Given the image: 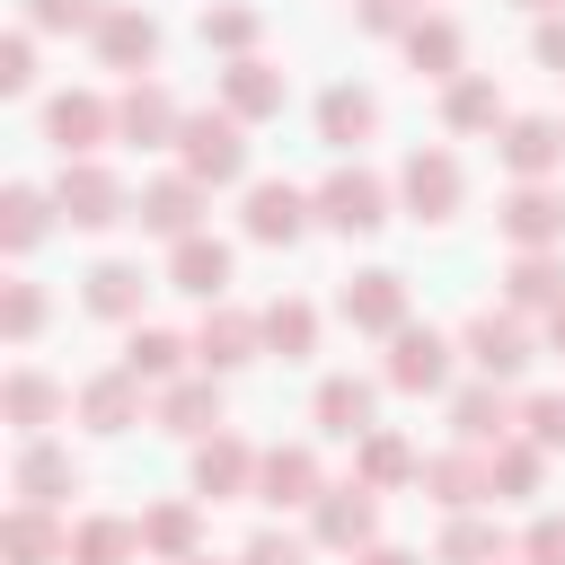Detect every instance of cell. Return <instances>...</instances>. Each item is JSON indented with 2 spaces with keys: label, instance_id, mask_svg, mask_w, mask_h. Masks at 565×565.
Instances as JSON below:
<instances>
[{
  "label": "cell",
  "instance_id": "cell-12",
  "mask_svg": "<svg viewBox=\"0 0 565 565\" xmlns=\"http://www.w3.org/2000/svg\"><path fill=\"white\" fill-rule=\"evenodd\" d=\"M397 309V274H362V291H353V318H388Z\"/></svg>",
  "mask_w": 565,
  "mask_h": 565
},
{
  "label": "cell",
  "instance_id": "cell-20",
  "mask_svg": "<svg viewBox=\"0 0 565 565\" xmlns=\"http://www.w3.org/2000/svg\"><path fill=\"white\" fill-rule=\"evenodd\" d=\"M177 362V335H132V371H168Z\"/></svg>",
  "mask_w": 565,
  "mask_h": 565
},
{
  "label": "cell",
  "instance_id": "cell-2",
  "mask_svg": "<svg viewBox=\"0 0 565 565\" xmlns=\"http://www.w3.org/2000/svg\"><path fill=\"white\" fill-rule=\"evenodd\" d=\"M62 212H71V221H88V230H97V221H115V185H106L97 168L62 177Z\"/></svg>",
  "mask_w": 565,
  "mask_h": 565
},
{
  "label": "cell",
  "instance_id": "cell-6",
  "mask_svg": "<svg viewBox=\"0 0 565 565\" xmlns=\"http://www.w3.org/2000/svg\"><path fill=\"white\" fill-rule=\"evenodd\" d=\"M9 547H18V565H44L53 547L71 556V539H53V521H35V512H18V521H9Z\"/></svg>",
  "mask_w": 565,
  "mask_h": 565
},
{
  "label": "cell",
  "instance_id": "cell-9",
  "mask_svg": "<svg viewBox=\"0 0 565 565\" xmlns=\"http://www.w3.org/2000/svg\"><path fill=\"white\" fill-rule=\"evenodd\" d=\"M106 53H124V62H150V18H106Z\"/></svg>",
  "mask_w": 565,
  "mask_h": 565
},
{
  "label": "cell",
  "instance_id": "cell-8",
  "mask_svg": "<svg viewBox=\"0 0 565 565\" xmlns=\"http://www.w3.org/2000/svg\"><path fill=\"white\" fill-rule=\"evenodd\" d=\"M9 415H18V424H44V415H53V380L18 371V380H9Z\"/></svg>",
  "mask_w": 565,
  "mask_h": 565
},
{
  "label": "cell",
  "instance_id": "cell-15",
  "mask_svg": "<svg viewBox=\"0 0 565 565\" xmlns=\"http://www.w3.org/2000/svg\"><path fill=\"white\" fill-rule=\"evenodd\" d=\"M362 124H371V97H344V88H335V97H327V132H362Z\"/></svg>",
  "mask_w": 565,
  "mask_h": 565
},
{
  "label": "cell",
  "instance_id": "cell-23",
  "mask_svg": "<svg viewBox=\"0 0 565 565\" xmlns=\"http://www.w3.org/2000/svg\"><path fill=\"white\" fill-rule=\"evenodd\" d=\"M247 565H300V556H291L282 539H256V556H247Z\"/></svg>",
  "mask_w": 565,
  "mask_h": 565
},
{
  "label": "cell",
  "instance_id": "cell-21",
  "mask_svg": "<svg viewBox=\"0 0 565 565\" xmlns=\"http://www.w3.org/2000/svg\"><path fill=\"white\" fill-rule=\"evenodd\" d=\"M238 344H247V327H203V362H238Z\"/></svg>",
  "mask_w": 565,
  "mask_h": 565
},
{
  "label": "cell",
  "instance_id": "cell-14",
  "mask_svg": "<svg viewBox=\"0 0 565 565\" xmlns=\"http://www.w3.org/2000/svg\"><path fill=\"white\" fill-rule=\"evenodd\" d=\"M9 238H18V247L44 238V203H35V194H9Z\"/></svg>",
  "mask_w": 565,
  "mask_h": 565
},
{
  "label": "cell",
  "instance_id": "cell-19",
  "mask_svg": "<svg viewBox=\"0 0 565 565\" xmlns=\"http://www.w3.org/2000/svg\"><path fill=\"white\" fill-rule=\"evenodd\" d=\"M88 415H97V424H124V415H132L124 380H97V388H88Z\"/></svg>",
  "mask_w": 565,
  "mask_h": 565
},
{
  "label": "cell",
  "instance_id": "cell-1",
  "mask_svg": "<svg viewBox=\"0 0 565 565\" xmlns=\"http://www.w3.org/2000/svg\"><path fill=\"white\" fill-rule=\"evenodd\" d=\"M185 159H194L203 177H230V168H238V132H230V124H185Z\"/></svg>",
  "mask_w": 565,
  "mask_h": 565
},
{
  "label": "cell",
  "instance_id": "cell-18",
  "mask_svg": "<svg viewBox=\"0 0 565 565\" xmlns=\"http://www.w3.org/2000/svg\"><path fill=\"white\" fill-rule=\"evenodd\" d=\"M397 380H441V344H433V335H415V344H406V362H397Z\"/></svg>",
  "mask_w": 565,
  "mask_h": 565
},
{
  "label": "cell",
  "instance_id": "cell-3",
  "mask_svg": "<svg viewBox=\"0 0 565 565\" xmlns=\"http://www.w3.org/2000/svg\"><path fill=\"white\" fill-rule=\"evenodd\" d=\"M247 230H256V238H291V230H300V194H291V185H256Z\"/></svg>",
  "mask_w": 565,
  "mask_h": 565
},
{
  "label": "cell",
  "instance_id": "cell-10",
  "mask_svg": "<svg viewBox=\"0 0 565 565\" xmlns=\"http://www.w3.org/2000/svg\"><path fill=\"white\" fill-rule=\"evenodd\" d=\"M62 477H71V468H62V450H26V459H18V486H26L35 503H44V486H62Z\"/></svg>",
  "mask_w": 565,
  "mask_h": 565
},
{
  "label": "cell",
  "instance_id": "cell-13",
  "mask_svg": "<svg viewBox=\"0 0 565 565\" xmlns=\"http://www.w3.org/2000/svg\"><path fill=\"white\" fill-rule=\"evenodd\" d=\"M150 221H159V230H185V221H194V194H185V185H159V194H150Z\"/></svg>",
  "mask_w": 565,
  "mask_h": 565
},
{
  "label": "cell",
  "instance_id": "cell-17",
  "mask_svg": "<svg viewBox=\"0 0 565 565\" xmlns=\"http://www.w3.org/2000/svg\"><path fill=\"white\" fill-rule=\"evenodd\" d=\"M35 318H44V291L18 282V291H9V335H35Z\"/></svg>",
  "mask_w": 565,
  "mask_h": 565
},
{
  "label": "cell",
  "instance_id": "cell-16",
  "mask_svg": "<svg viewBox=\"0 0 565 565\" xmlns=\"http://www.w3.org/2000/svg\"><path fill=\"white\" fill-rule=\"evenodd\" d=\"M71 132H97V106H88V97H79V106H71V97L53 106V141H62V150H71Z\"/></svg>",
  "mask_w": 565,
  "mask_h": 565
},
{
  "label": "cell",
  "instance_id": "cell-7",
  "mask_svg": "<svg viewBox=\"0 0 565 565\" xmlns=\"http://www.w3.org/2000/svg\"><path fill=\"white\" fill-rule=\"evenodd\" d=\"M132 282H141L132 265H97V274H88V309H106V318L132 309Z\"/></svg>",
  "mask_w": 565,
  "mask_h": 565
},
{
  "label": "cell",
  "instance_id": "cell-11",
  "mask_svg": "<svg viewBox=\"0 0 565 565\" xmlns=\"http://www.w3.org/2000/svg\"><path fill=\"white\" fill-rule=\"evenodd\" d=\"M124 547H132V530H115V521H88V530H79V556H88V565H115Z\"/></svg>",
  "mask_w": 565,
  "mask_h": 565
},
{
  "label": "cell",
  "instance_id": "cell-22",
  "mask_svg": "<svg viewBox=\"0 0 565 565\" xmlns=\"http://www.w3.org/2000/svg\"><path fill=\"white\" fill-rule=\"evenodd\" d=\"M88 0H35V26H79Z\"/></svg>",
  "mask_w": 565,
  "mask_h": 565
},
{
  "label": "cell",
  "instance_id": "cell-5",
  "mask_svg": "<svg viewBox=\"0 0 565 565\" xmlns=\"http://www.w3.org/2000/svg\"><path fill=\"white\" fill-rule=\"evenodd\" d=\"M177 274H185V291H221L230 256H221V247H203V238H185V247H177Z\"/></svg>",
  "mask_w": 565,
  "mask_h": 565
},
{
  "label": "cell",
  "instance_id": "cell-4",
  "mask_svg": "<svg viewBox=\"0 0 565 565\" xmlns=\"http://www.w3.org/2000/svg\"><path fill=\"white\" fill-rule=\"evenodd\" d=\"M327 221H344V230H371V221H380V194H371L362 177H335V185H327Z\"/></svg>",
  "mask_w": 565,
  "mask_h": 565
}]
</instances>
